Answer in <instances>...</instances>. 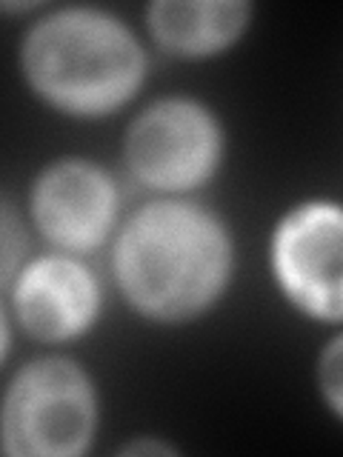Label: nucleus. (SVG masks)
I'll use <instances>...</instances> for the list:
<instances>
[{
	"label": "nucleus",
	"instance_id": "1",
	"mask_svg": "<svg viewBox=\"0 0 343 457\" xmlns=\"http://www.w3.org/2000/svg\"><path fill=\"white\" fill-rule=\"evenodd\" d=\"M109 266L135 314L180 326L223 300L235 275V237L209 206L189 197H157L118 226Z\"/></svg>",
	"mask_w": 343,
	"mask_h": 457
},
{
	"label": "nucleus",
	"instance_id": "2",
	"mask_svg": "<svg viewBox=\"0 0 343 457\" xmlns=\"http://www.w3.org/2000/svg\"><path fill=\"white\" fill-rule=\"evenodd\" d=\"M21 75L49 109L97 120L138 97L149 75V54L118 14L97 6H61L26 29Z\"/></svg>",
	"mask_w": 343,
	"mask_h": 457
},
{
	"label": "nucleus",
	"instance_id": "3",
	"mask_svg": "<svg viewBox=\"0 0 343 457\" xmlns=\"http://www.w3.org/2000/svg\"><path fill=\"white\" fill-rule=\"evenodd\" d=\"M97 426V386L66 354L29 361L0 397V449L12 457H80Z\"/></svg>",
	"mask_w": 343,
	"mask_h": 457
},
{
	"label": "nucleus",
	"instance_id": "4",
	"mask_svg": "<svg viewBox=\"0 0 343 457\" xmlns=\"http://www.w3.org/2000/svg\"><path fill=\"white\" fill-rule=\"evenodd\" d=\"M226 129L209 104L169 95L143 106L123 135L129 178L161 197H186L221 171Z\"/></svg>",
	"mask_w": 343,
	"mask_h": 457
},
{
	"label": "nucleus",
	"instance_id": "5",
	"mask_svg": "<svg viewBox=\"0 0 343 457\" xmlns=\"http://www.w3.org/2000/svg\"><path fill=\"white\" fill-rule=\"evenodd\" d=\"M278 292L312 320L343 318V212L338 200H300L280 214L269 240Z\"/></svg>",
	"mask_w": 343,
	"mask_h": 457
},
{
	"label": "nucleus",
	"instance_id": "6",
	"mask_svg": "<svg viewBox=\"0 0 343 457\" xmlns=\"http://www.w3.org/2000/svg\"><path fill=\"white\" fill-rule=\"evenodd\" d=\"M29 226L54 252L92 254L118 232L121 189L109 169L89 157H57L29 189Z\"/></svg>",
	"mask_w": 343,
	"mask_h": 457
},
{
	"label": "nucleus",
	"instance_id": "7",
	"mask_svg": "<svg viewBox=\"0 0 343 457\" xmlns=\"http://www.w3.org/2000/svg\"><path fill=\"white\" fill-rule=\"evenodd\" d=\"M9 289L14 320L38 343L80 340L104 312V283L78 254L29 257Z\"/></svg>",
	"mask_w": 343,
	"mask_h": 457
},
{
	"label": "nucleus",
	"instance_id": "8",
	"mask_svg": "<svg viewBox=\"0 0 343 457\" xmlns=\"http://www.w3.org/2000/svg\"><path fill=\"white\" fill-rule=\"evenodd\" d=\"M252 12L247 0H155L146 6V29L161 52L204 61L247 35Z\"/></svg>",
	"mask_w": 343,
	"mask_h": 457
},
{
	"label": "nucleus",
	"instance_id": "9",
	"mask_svg": "<svg viewBox=\"0 0 343 457\" xmlns=\"http://www.w3.org/2000/svg\"><path fill=\"white\" fill-rule=\"evenodd\" d=\"M29 261V220L9 195L0 192V289L14 280Z\"/></svg>",
	"mask_w": 343,
	"mask_h": 457
},
{
	"label": "nucleus",
	"instance_id": "10",
	"mask_svg": "<svg viewBox=\"0 0 343 457\" xmlns=\"http://www.w3.org/2000/svg\"><path fill=\"white\" fill-rule=\"evenodd\" d=\"M318 383H321V392L326 397L329 409H332L335 418H340V409H343V340L340 335L329 340V346L321 352Z\"/></svg>",
	"mask_w": 343,
	"mask_h": 457
},
{
	"label": "nucleus",
	"instance_id": "11",
	"mask_svg": "<svg viewBox=\"0 0 343 457\" xmlns=\"http://www.w3.org/2000/svg\"><path fill=\"white\" fill-rule=\"evenodd\" d=\"M123 454H175V449L161 440H135L123 449Z\"/></svg>",
	"mask_w": 343,
	"mask_h": 457
},
{
	"label": "nucleus",
	"instance_id": "12",
	"mask_svg": "<svg viewBox=\"0 0 343 457\" xmlns=\"http://www.w3.org/2000/svg\"><path fill=\"white\" fill-rule=\"evenodd\" d=\"M9 349H12V323H9V314H6L4 303H0V366H4Z\"/></svg>",
	"mask_w": 343,
	"mask_h": 457
}]
</instances>
